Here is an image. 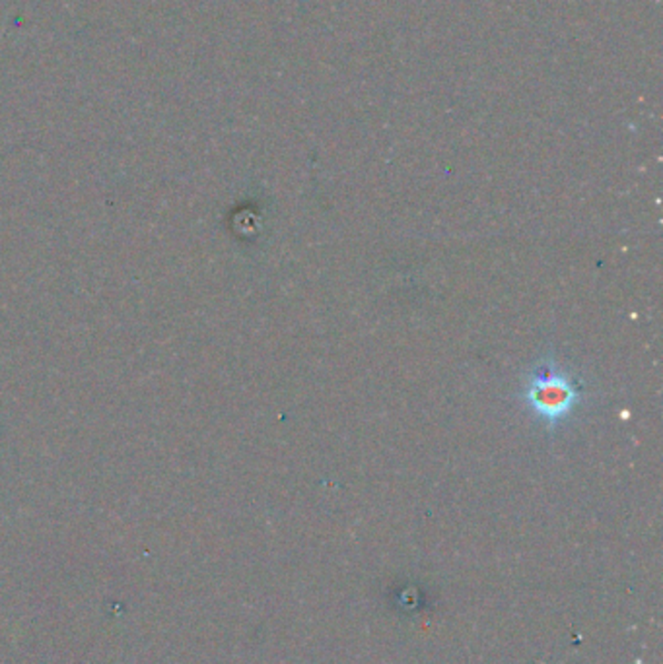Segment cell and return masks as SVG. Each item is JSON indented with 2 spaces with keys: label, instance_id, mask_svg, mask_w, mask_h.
Segmentation results:
<instances>
[{
  "label": "cell",
  "instance_id": "obj_1",
  "mask_svg": "<svg viewBox=\"0 0 663 664\" xmlns=\"http://www.w3.org/2000/svg\"><path fill=\"white\" fill-rule=\"evenodd\" d=\"M520 398L541 426L555 433L584 402V387L555 357H543L527 373Z\"/></svg>",
  "mask_w": 663,
  "mask_h": 664
}]
</instances>
